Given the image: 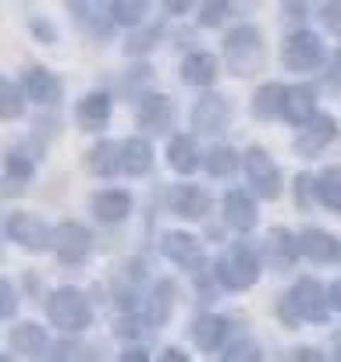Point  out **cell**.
<instances>
[{
  "mask_svg": "<svg viewBox=\"0 0 341 362\" xmlns=\"http://www.w3.org/2000/svg\"><path fill=\"white\" fill-rule=\"evenodd\" d=\"M167 163L175 167L178 174H192L200 167V149L192 135H170L167 142Z\"/></svg>",
  "mask_w": 341,
  "mask_h": 362,
  "instance_id": "cell-24",
  "label": "cell"
},
{
  "mask_svg": "<svg viewBox=\"0 0 341 362\" xmlns=\"http://www.w3.org/2000/svg\"><path fill=\"white\" fill-rule=\"evenodd\" d=\"M281 117L288 124H299L306 128L313 117H316V93L309 86H288L284 96H281Z\"/></svg>",
  "mask_w": 341,
  "mask_h": 362,
  "instance_id": "cell-14",
  "label": "cell"
},
{
  "mask_svg": "<svg viewBox=\"0 0 341 362\" xmlns=\"http://www.w3.org/2000/svg\"><path fill=\"white\" fill-rule=\"evenodd\" d=\"M207 170H210L214 177H231V174L238 170V153H235L231 146H214V149L207 153Z\"/></svg>",
  "mask_w": 341,
  "mask_h": 362,
  "instance_id": "cell-31",
  "label": "cell"
},
{
  "mask_svg": "<svg viewBox=\"0 0 341 362\" xmlns=\"http://www.w3.org/2000/svg\"><path fill=\"white\" fill-rule=\"evenodd\" d=\"M121 167H125L132 177L149 174V167H153V146H149L142 135H132L128 142H121Z\"/></svg>",
  "mask_w": 341,
  "mask_h": 362,
  "instance_id": "cell-21",
  "label": "cell"
},
{
  "mask_svg": "<svg viewBox=\"0 0 341 362\" xmlns=\"http://www.w3.org/2000/svg\"><path fill=\"white\" fill-rule=\"evenodd\" d=\"M316 199H320L330 214L341 217V167L320 170V177H316Z\"/></svg>",
  "mask_w": 341,
  "mask_h": 362,
  "instance_id": "cell-27",
  "label": "cell"
},
{
  "mask_svg": "<svg viewBox=\"0 0 341 362\" xmlns=\"http://www.w3.org/2000/svg\"><path fill=\"white\" fill-rule=\"evenodd\" d=\"M33 29H36V33L43 36V43H54V33H50V29H47L43 22H33Z\"/></svg>",
  "mask_w": 341,
  "mask_h": 362,
  "instance_id": "cell-46",
  "label": "cell"
},
{
  "mask_svg": "<svg viewBox=\"0 0 341 362\" xmlns=\"http://www.w3.org/2000/svg\"><path fill=\"white\" fill-rule=\"evenodd\" d=\"M334 348H337V351H334V355H337V358H341V330H337V334H334Z\"/></svg>",
  "mask_w": 341,
  "mask_h": 362,
  "instance_id": "cell-48",
  "label": "cell"
},
{
  "mask_svg": "<svg viewBox=\"0 0 341 362\" xmlns=\"http://www.w3.org/2000/svg\"><path fill=\"white\" fill-rule=\"evenodd\" d=\"M245 174H249V181H253L256 196H263V199H277L281 189H284L281 170H277L274 156H270L263 146H253V149L245 153Z\"/></svg>",
  "mask_w": 341,
  "mask_h": 362,
  "instance_id": "cell-6",
  "label": "cell"
},
{
  "mask_svg": "<svg viewBox=\"0 0 341 362\" xmlns=\"http://www.w3.org/2000/svg\"><path fill=\"white\" fill-rule=\"evenodd\" d=\"M107 18L114 25H142L146 4L142 0H114V4H107Z\"/></svg>",
  "mask_w": 341,
  "mask_h": 362,
  "instance_id": "cell-30",
  "label": "cell"
},
{
  "mask_svg": "<svg viewBox=\"0 0 341 362\" xmlns=\"http://www.w3.org/2000/svg\"><path fill=\"white\" fill-rule=\"evenodd\" d=\"M192 337L203 351H221L231 337V323L224 316H200L196 327H192Z\"/></svg>",
  "mask_w": 341,
  "mask_h": 362,
  "instance_id": "cell-18",
  "label": "cell"
},
{
  "mask_svg": "<svg viewBox=\"0 0 341 362\" xmlns=\"http://www.w3.org/2000/svg\"><path fill=\"white\" fill-rule=\"evenodd\" d=\"M0 316L4 320L15 316V284L11 281H0Z\"/></svg>",
  "mask_w": 341,
  "mask_h": 362,
  "instance_id": "cell-39",
  "label": "cell"
},
{
  "mask_svg": "<svg viewBox=\"0 0 341 362\" xmlns=\"http://www.w3.org/2000/svg\"><path fill=\"white\" fill-rule=\"evenodd\" d=\"M214 78H217V57L214 54L192 50L182 61V82H189V86H214Z\"/></svg>",
  "mask_w": 341,
  "mask_h": 362,
  "instance_id": "cell-20",
  "label": "cell"
},
{
  "mask_svg": "<svg viewBox=\"0 0 341 362\" xmlns=\"http://www.w3.org/2000/svg\"><path fill=\"white\" fill-rule=\"evenodd\" d=\"M167 11H170V15H185L189 4H182V0H178V4H167Z\"/></svg>",
  "mask_w": 341,
  "mask_h": 362,
  "instance_id": "cell-47",
  "label": "cell"
},
{
  "mask_svg": "<svg viewBox=\"0 0 341 362\" xmlns=\"http://www.w3.org/2000/svg\"><path fill=\"white\" fill-rule=\"evenodd\" d=\"M4 231H8V238H11L18 249H25V252H43V249L54 245V231H50L40 217H33V214H11L8 224H4Z\"/></svg>",
  "mask_w": 341,
  "mask_h": 362,
  "instance_id": "cell-7",
  "label": "cell"
},
{
  "mask_svg": "<svg viewBox=\"0 0 341 362\" xmlns=\"http://www.w3.org/2000/svg\"><path fill=\"white\" fill-rule=\"evenodd\" d=\"M93 214L103 224H121L132 214V196L121 192V189H107V192L93 196Z\"/></svg>",
  "mask_w": 341,
  "mask_h": 362,
  "instance_id": "cell-17",
  "label": "cell"
},
{
  "mask_svg": "<svg viewBox=\"0 0 341 362\" xmlns=\"http://www.w3.org/2000/svg\"><path fill=\"white\" fill-rule=\"evenodd\" d=\"M22 100H25V93L15 82H4V107H0V114H4L8 121H15L22 114Z\"/></svg>",
  "mask_w": 341,
  "mask_h": 362,
  "instance_id": "cell-35",
  "label": "cell"
},
{
  "mask_svg": "<svg viewBox=\"0 0 341 362\" xmlns=\"http://www.w3.org/2000/svg\"><path fill=\"white\" fill-rule=\"evenodd\" d=\"M337 139V121L330 114H316L299 135H295V153L299 156H316Z\"/></svg>",
  "mask_w": 341,
  "mask_h": 362,
  "instance_id": "cell-13",
  "label": "cell"
},
{
  "mask_svg": "<svg viewBox=\"0 0 341 362\" xmlns=\"http://www.w3.org/2000/svg\"><path fill=\"white\" fill-rule=\"evenodd\" d=\"M47 316H50V323H54L57 330H64V334H79V330H86V327L93 323L89 298H86L79 288H71V284L50 291V298H47Z\"/></svg>",
  "mask_w": 341,
  "mask_h": 362,
  "instance_id": "cell-2",
  "label": "cell"
},
{
  "mask_svg": "<svg viewBox=\"0 0 341 362\" xmlns=\"http://www.w3.org/2000/svg\"><path fill=\"white\" fill-rule=\"evenodd\" d=\"M160 252L175 267H182V270H203V263H207L200 238H192L189 231H167L160 238Z\"/></svg>",
  "mask_w": 341,
  "mask_h": 362,
  "instance_id": "cell-10",
  "label": "cell"
},
{
  "mask_svg": "<svg viewBox=\"0 0 341 362\" xmlns=\"http://www.w3.org/2000/svg\"><path fill=\"white\" fill-rule=\"evenodd\" d=\"M170 309H175V284H170V281H156V288H153V295H149V302H146V320H149V327H160V323L170 316Z\"/></svg>",
  "mask_w": 341,
  "mask_h": 362,
  "instance_id": "cell-26",
  "label": "cell"
},
{
  "mask_svg": "<svg viewBox=\"0 0 341 362\" xmlns=\"http://www.w3.org/2000/svg\"><path fill=\"white\" fill-rule=\"evenodd\" d=\"M330 305L341 313V281H334V284H330Z\"/></svg>",
  "mask_w": 341,
  "mask_h": 362,
  "instance_id": "cell-45",
  "label": "cell"
},
{
  "mask_svg": "<svg viewBox=\"0 0 341 362\" xmlns=\"http://www.w3.org/2000/svg\"><path fill=\"white\" fill-rule=\"evenodd\" d=\"M228 121H231V103H228L224 96L207 93V96L196 100V107H192V128H196V132L217 135V132H224Z\"/></svg>",
  "mask_w": 341,
  "mask_h": 362,
  "instance_id": "cell-11",
  "label": "cell"
},
{
  "mask_svg": "<svg viewBox=\"0 0 341 362\" xmlns=\"http://www.w3.org/2000/svg\"><path fill=\"white\" fill-rule=\"evenodd\" d=\"M4 170H8L11 181H29V177L36 174V160H29L22 149H11V153L4 156Z\"/></svg>",
  "mask_w": 341,
  "mask_h": 362,
  "instance_id": "cell-32",
  "label": "cell"
},
{
  "mask_svg": "<svg viewBox=\"0 0 341 362\" xmlns=\"http://www.w3.org/2000/svg\"><path fill=\"white\" fill-rule=\"evenodd\" d=\"M170 117H175V100H170V96L153 93V96H146V100H142L139 124H146L149 132H163V128L170 124Z\"/></svg>",
  "mask_w": 341,
  "mask_h": 362,
  "instance_id": "cell-23",
  "label": "cell"
},
{
  "mask_svg": "<svg viewBox=\"0 0 341 362\" xmlns=\"http://www.w3.org/2000/svg\"><path fill=\"white\" fill-rule=\"evenodd\" d=\"M281 96H284L281 86H274V82L260 86L256 96H253V117H256V121H274V117H281Z\"/></svg>",
  "mask_w": 341,
  "mask_h": 362,
  "instance_id": "cell-28",
  "label": "cell"
},
{
  "mask_svg": "<svg viewBox=\"0 0 341 362\" xmlns=\"http://www.w3.org/2000/svg\"><path fill=\"white\" fill-rule=\"evenodd\" d=\"M121 358H125V362H146V351H142V348H128Z\"/></svg>",
  "mask_w": 341,
  "mask_h": 362,
  "instance_id": "cell-44",
  "label": "cell"
},
{
  "mask_svg": "<svg viewBox=\"0 0 341 362\" xmlns=\"http://www.w3.org/2000/svg\"><path fill=\"white\" fill-rule=\"evenodd\" d=\"M121 167V146L114 142H96L89 149V170L100 177H114V170Z\"/></svg>",
  "mask_w": 341,
  "mask_h": 362,
  "instance_id": "cell-29",
  "label": "cell"
},
{
  "mask_svg": "<svg viewBox=\"0 0 341 362\" xmlns=\"http://www.w3.org/2000/svg\"><path fill=\"white\" fill-rule=\"evenodd\" d=\"M235 8L231 4H224V0H214V4H203L200 8V25H207V29H217V25H224L228 22V15H231Z\"/></svg>",
  "mask_w": 341,
  "mask_h": 362,
  "instance_id": "cell-33",
  "label": "cell"
},
{
  "mask_svg": "<svg viewBox=\"0 0 341 362\" xmlns=\"http://www.w3.org/2000/svg\"><path fill=\"white\" fill-rule=\"evenodd\" d=\"M277 316H281V323H284L288 330L302 327V316L295 313V302H291V295H281V298H277Z\"/></svg>",
  "mask_w": 341,
  "mask_h": 362,
  "instance_id": "cell-37",
  "label": "cell"
},
{
  "mask_svg": "<svg viewBox=\"0 0 341 362\" xmlns=\"http://www.w3.org/2000/svg\"><path fill=\"white\" fill-rule=\"evenodd\" d=\"M323 61H327V50H323V43L313 33L295 29V33L284 36V43H281V64L288 71H299V75L302 71H320Z\"/></svg>",
  "mask_w": 341,
  "mask_h": 362,
  "instance_id": "cell-4",
  "label": "cell"
},
{
  "mask_svg": "<svg viewBox=\"0 0 341 362\" xmlns=\"http://www.w3.org/2000/svg\"><path fill=\"white\" fill-rule=\"evenodd\" d=\"M295 358H299V362H309V358L316 362V358H320V351H313V348H295Z\"/></svg>",
  "mask_w": 341,
  "mask_h": 362,
  "instance_id": "cell-43",
  "label": "cell"
},
{
  "mask_svg": "<svg viewBox=\"0 0 341 362\" xmlns=\"http://www.w3.org/2000/svg\"><path fill=\"white\" fill-rule=\"evenodd\" d=\"M281 11H284L288 18H306V11H309V4H284Z\"/></svg>",
  "mask_w": 341,
  "mask_h": 362,
  "instance_id": "cell-41",
  "label": "cell"
},
{
  "mask_svg": "<svg viewBox=\"0 0 341 362\" xmlns=\"http://www.w3.org/2000/svg\"><path fill=\"white\" fill-rule=\"evenodd\" d=\"M156 36H160L156 29H149V33H142V36H132L125 50H128L132 57H135V54H146V50H153V43H156Z\"/></svg>",
  "mask_w": 341,
  "mask_h": 362,
  "instance_id": "cell-40",
  "label": "cell"
},
{
  "mask_svg": "<svg viewBox=\"0 0 341 362\" xmlns=\"http://www.w3.org/2000/svg\"><path fill=\"white\" fill-rule=\"evenodd\" d=\"M263 267H260V256L249 249V245H231L221 259H217V281L228 288V291H249L256 281H260Z\"/></svg>",
  "mask_w": 341,
  "mask_h": 362,
  "instance_id": "cell-3",
  "label": "cell"
},
{
  "mask_svg": "<svg viewBox=\"0 0 341 362\" xmlns=\"http://www.w3.org/2000/svg\"><path fill=\"white\" fill-rule=\"evenodd\" d=\"M54 249H57V259H61L64 267H79V263H86V256H89V249H93V235H89L82 224L64 221V224L54 231Z\"/></svg>",
  "mask_w": 341,
  "mask_h": 362,
  "instance_id": "cell-8",
  "label": "cell"
},
{
  "mask_svg": "<svg viewBox=\"0 0 341 362\" xmlns=\"http://www.w3.org/2000/svg\"><path fill=\"white\" fill-rule=\"evenodd\" d=\"M8 344H11V351H18V355H43V351H47V334H43L40 323H18V327L11 330Z\"/></svg>",
  "mask_w": 341,
  "mask_h": 362,
  "instance_id": "cell-25",
  "label": "cell"
},
{
  "mask_svg": "<svg viewBox=\"0 0 341 362\" xmlns=\"http://www.w3.org/2000/svg\"><path fill=\"white\" fill-rule=\"evenodd\" d=\"M313 199H316V177L313 174H299L295 177V203H299V210H309Z\"/></svg>",
  "mask_w": 341,
  "mask_h": 362,
  "instance_id": "cell-34",
  "label": "cell"
},
{
  "mask_svg": "<svg viewBox=\"0 0 341 362\" xmlns=\"http://www.w3.org/2000/svg\"><path fill=\"white\" fill-rule=\"evenodd\" d=\"M163 362H189V355H185L182 348H167V351H163Z\"/></svg>",
  "mask_w": 341,
  "mask_h": 362,
  "instance_id": "cell-42",
  "label": "cell"
},
{
  "mask_svg": "<svg viewBox=\"0 0 341 362\" xmlns=\"http://www.w3.org/2000/svg\"><path fill=\"white\" fill-rule=\"evenodd\" d=\"M221 355H224V358H245V362H256V358H260V344H253V341H228V344L221 348Z\"/></svg>",
  "mask_w": 341,
  "mask_h": 362,
  "instance_id": "cell-36",
  "label": "cell"
},
{
  "mask_svg": "<svg viewBox=\"0 0 341 362\" xmlns=\"http://www.w3.org/2000/svg\"><path fill=\"white\" fill-rule=\"evenodd\" d=\"M288 295L295 302V313L306 323H327V316H330V291H323V284L316 277H299Z\"/></svg>",
  "mask_w": 341,
  "mask_h": 362,
  "instance_id": "cell-5",
  "label": "cell"
},
{
  "mask_svg": "<svg viewBox=\"0 0 341 362\" xmlns=\"http://www.w3.org/2000/svg\"><path fill=\"white\" fill-rule=\"evenodd\" d=\"M210 192L200 189V185H175L167 192V206L170 214H178L182 221H203L210 214Z\"/></svg>",
  "mask_w": 341,
  "mask_h": 362,
  "instance_id": "cell-12",
  "label": "cell"
},
{
  "mask_svg": "<svg viewBox=\"0 0 341 362\" xmlns=\"http://www.w3.org/2000/svg\"><path fill=\"white\" fill-rule=\"evenodd\" d=\"M224 54H228L231 71H235L238 78H245V75H253V71L263 68V61H267V43H263V36H260L256 25H238V29H231V33L224 36Z\"/></svg>",
  "mask_w": 341,
  "mask_h": 362,
  "instance_id": "cell-1",
  "label": "cell"
},
{
  "mask_svg": "<svg viewBox=\"0 0 341 362\" xmlns=\"http://www.w3.org/2000/svg\"><path fill=\"white\" fill-rule=\"evenodd\" d=\"M110 96L107 93H89L82 103H79V110H75V117H79V128L82 132H100L107 121H110Z\"/></svg>",
  "mask_w": 341,
  "mask_h": 362,
  "instance_id": "cell-19",
  "label": "cell"
},
{
  "mask_svg": "<svg viewBox=\"0 0 341 362\" xmlns=\"http://www.w3.org/2000/svg\"><path fill=\"white\" fill-rule=\"evenodd\" d=\"M224 221H228L235 231H253V228H256L260 210H256V203L249 199V192H242V189H228V192H224Z\"/></svg>",
  "mask_w": 341,
  "mask_h": 362,
  "instance_id": "cell-15",
  "label": "cell"
},
{
  "mask_svg": "<svg viewBox=\"0 0 341 362\" xmlns=\"http://www.w3.org/2000/svg\"><path fill=\"white\" fill-rule=\"evenodd\" d=\"M22 93H25V100H29V103L57 107V103H61L64 86H61V78H57L54 71H47L43 64H33V68H25V75H22Z\"/></svg>",
  "mask_w": 341,
  "mask_h": 362,
  "instance_id": "cell-9",
  "label": "cell"
},
{
  "mask_svg": "<svg viewBox=\"0 0 341 362\" xmlns=\"http://www.w3.org/2000/svg\"><path fill=\"white\" fill-rule=\"evenodd\" d=\"M263 249H267V256H270V263L277 270H288L295 263V256H299V238H291L284 228H270Z\"/></svg>",
  "mask_w": 341,
  "mask_h": 362,
  "instance_id": "cell-22",
  "label": "cell"
},
{
  "mask_svg": "<svg viewBox=\"0 0 341 362\" xmlns=\"http://www.w3.org/2000/svg\"><path fill=\"white\" fill-rule=\"evenodd\" d=\"M320 22H323L330 33H341V4H337V0H330V4L320 8Z\"/></svg>",
  "mask_w": 341,
  "mask_h": 362,
  "instance_id": "cell-38",
  "label": "cell"
},
{
  "mask_svg": "<svg viewBox=\"0 0 341 362\" xmlns=\"http://www.w3.org/2000/svg\"><path fill=\"white\" fill-rule=\"evenodd\" d=\"M299 256H306V259H313V263H330V259L341 256V245H337V238L327 235L323 228H306V231L299 235Z\"/></svg>",
  "mask_w": 341,
  "mask_h": 362,
  "instance_id": "cell-16",
  "label": "cell"
}]
</instances>
